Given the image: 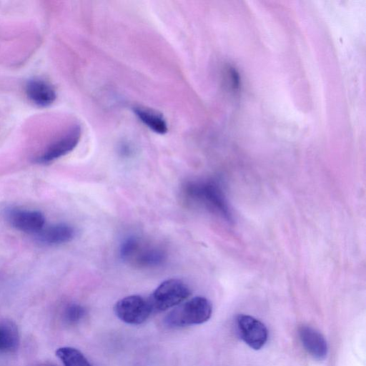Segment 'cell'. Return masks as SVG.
Returning <instances> with one entry per match:
<instances>
[{
    "mask_svg": "<svg viewBox=\"0 0 366 366\" xmlns=\"http://www.w3.org/2000/svg\"><path fill=\"white\" fill-rule=\"evenodd\" d=\"M119 254L122 260L140 268L156 267L166 259V254L162 248L134 236L123 241Z\"/></svg>",
    "mask_w": 366,
    "mask_h": 366,
    "instance_id": "1",
    "label": "cell"
},
{
    "mask_svg": "<svg viewBox=\"0 0 366 366\" xmlns=\"http://www.w3.org/2000/svg\"><path fill=\"white\" fill-rule=\"evenodd\" d=\"M187 202L202 205L228 217L229 209L222 190L212 182H187L182 189Z\"/></svg>",
    "mask_w": 366,
    "mask_h": 366,
    "instance_id": "2",
    "label": "cell"
},
{
    "mask_svg": "<svg viewBox=\"0 0 366 366\" xmlns=\"http://www.w3.org/2000/svg\"><path fill=\"white\" fill-rule=\"evenodd\" d=\"M211 302L204 297H194L175 307L164 318L165 324L171 327L199 325L211 317Z\"/></svg>",
    "mask_w": 366,
    "mask_h": 366,
    "instance_id": "3",
    "label": "cell"
},
{
    "mask_svg": "<svg viewBox=\"0 0 366 366\" xmlns=\"http://www.w3.org/2000/svg\"><path fill=\"white\" fill-rule=\"evenodd\" d=\"M190 294L187 284L172 278L162 282L148 299L153 311H164L184 302Z\"/></svg>",
    "mask_w": 366,
    "mask_h": 366,
    "instance_id": "4",
    "label": "cell"
},
{
    "mask_svg": "<svg viewBox=\"0 0 366 366\" xmlns=\"http://www.w3.org/2000/svg\"><path fill=\"white\" fill-rule=\"evenodd\" d=\"M116 315L130 325H139L146 321L153 312L148 298L129 295L119 300L114 307Z\"/></svg>",
    "mask_w": 366,
    "mask_h": 366,
    "instance_id": "5",
    "label": "cell"
},
{
    "mask_svg": "<svg viewBox=\"0 0 366 366\" xmlns=\"http://www.w3.org/2000/svg\"><path fill=\"white\" fill-rule=\"evenodd\" d=\"M236 322L239 336L251 348L259 350L264 345L268 332L262 322L247 315H239Z\"/></svg>",
    "mask_w": 366,
    "mask_h": 366,
    "instance_id": "6",
    "label": "cell"
},
{
    "mask_svg": "<svg viewBox=\"0 0 366 366\" xmlns=\"http://www.w3.org/2000/svg\"><path fill=\"white\" fill-rule=\"evenodd\" d=\"M81 130L79 125H74L62 136L53 142L37 158L39 163H49L72 151L81 138Z\"/></svg>",
    "mask_w": 366,
    "mask_h": 366,
    "instance_id": "7",
    "label": "cell"
},
{
    "mask_svg": "<svg viewBox=\"0 0 366 366\" xmlns=\"http://www.w3.org/2000/svg\"><path fill=\"white\" fill-rule=\"evenodd\" d=\"M6 217L13 227L26 233L38 234L45 224L44 214L37 210L11 208Z\"/></svg>",
    "mask_w": 366,
    "mask_h": 366,
    "instance_id": "8",
    "label": "cell"
},
{
    "mask_svg": "<svg viewBox=\"0 0 366 366\" xmlns=\"http://www.w3.org/2000/svg\"><path fill=\"white\" fill-rule=\"evenodd\" d=\"M300 341L307 350L314 358L322 360L327 354V344L323 335L314 328L302 326L299 329Z\"/></svg>",
    "mask_w": 366,
    "mask_h": 366,
    "instance_id": "9",
    "label": "cell"
},
{
    "mask_svg": "<svg viewBox=\"0 0 366 366\" xmlns=\"http://www.w3.org/2000/svg\"><path fill=\"white\" fill-rule=\"evenodd\" d=\"M25 92L31 102L40 107L51 104L56 98L54 87L40 79L28 81L25 86Z\"/></svg>",
    "mask_w": 366,
    "mask_h": 366,
    "instance_id": "10",
    "label": "cell"
},
{
    "mask_svg": "<svg viewBox=\"0 0 366 366\" xmlns=\"http://www.w3.org/2000/svg\"><path fill=\"white\" fill-rule=\"evenodd\" d=\"M75 236L74 229L65 223H59L43 228L38 237L44 244L56 245L70 242Z\"/></svg>",
    "mask_w": 366,
    "mask_h": 366,
    "instance_id": "11",
    "label": "cell"
},
{
    "mask_svg": "<svg viewBox=\"0 0 366 366\" xmlns=\"http://www.w3.org/2000/svg\"><path fill=\"white\" fill-rule=\"evenodd\" d=\"M134 112L140 121L149 129L158 134H164L168 127L162 114L154 110L142 107H137Z\"/></svg>",
    "mask_w": 366,
    "mask_h": 366,
    "instance_id": "12",
    "label": "cell"
},
{
    "mask_svg": "<svg viewBox=\"0 0 366 366\" xmlns=\"http://www.w3.org/2000/svg\"><path fill=\"white\" fill-rule=\"evenodd\" d=\"M19 344L16 326L10 321H0V352H12Z\"/></svg>",
    "mask_w": 366,
    "mask_h": 366,
    "instance_id": "13",
    "label": "cell"
},
{
    "mask_svg": "<svg viewBox=\"0 0 366 366\" xmlns=\"http://www.w3.org/2000/svg\"><path fill=\"white\" fill-rule=\"evenodd\" d=\"M56 355L64 366H92L86 357L74 347H60L56 351Z\"/></svg>",
    "mask_w": 366,
    "mask_h": 366,
    "instance_id": "14",
    "label": "cell"
},
{
    "mask_svg": "<svg viewBox=\"0 0 366 366\" xmlns=\"http://www.w3.org/2000/svg\"><path fill=\"white\" fill-rule=\"evenodd\" d=\"M86 310L81 305L76 303H71L67 305L63 312V319L69 325L78 323L83 319Z\"/></svg>",
    "mask_w": 366,
    "mask_h": 366,
    "instance_id": "15",
    "label": "cell"
},
{
    "mask_svg": "<svg viewBox=\"0 0 366 366\" xmlns=\"http://www.w3.org/2000/svg\"><path fill=\"white\" fill-rule=\"evenodd\" d=\"M34 366H55V365H52V364H49V363H42V364H39V365H36Z\"/></svg>",
    "mask_w": 366,
    "mask_h": 366,
    "instance_id": "16",
    "label": "cell"
}]
</instances>
